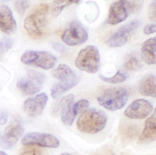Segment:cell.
Segmentation results:
<instances>
[{
  "instance_id": "cell-19",
  "label": "cell",
  "mask_w": 156,
  "mask_h": 155,
  "mask_svg": "<svg viewBox=\"0 0 156 155\" xmlns=\"http://www.w3.org/2000/svg\"><path fill=\"white\" fill-rule=\"evenodd\" d=\"M139 91L144 96L155 98L156 78L153 74H147L140 82Z\"/></svg>"
},
{
  "instance_id": "cell-27",
  "label": "cell",
  "mask_w": 156,
  "mask_h": 155,
  "mask_svg": "<svg viewBox=\"0 0 156 155\" xmlns=\"http://www.w3.org/2000/svg\"><path fill=\"white\" fill-rule=\"evenodd\" d=\"M13 46V41L10 38L4 37L0 39V59L4 54L10 50Z\"/></svg>"
},
{
  "instance_id": "cell-8",
  "label": "cell",
  "mask_w": 156,
  "mask_h": 155,
  "mask_svg": "<svg viewBox=\"0 0 156 155\" xmlns=\"http://www.w3.org/2000/svg\"><path fill=\"white\" fill-rule=\"evenodd\" d=\"M89 34L79 22L73 21L61 35V39L66 45L78 46L88 40Z\"/></svg>"
},
{
  "instance_id": "cell-18",
  "label": "cell",
  "mask_w": 156,
  "mask_h": 155,
  "mask_svg": "<svg viewBox=\"0 0 156 155\" xmlns=\"http://www.w3.org/2000/svg\"><path fill=\"white\" fill-rule=\"evenodd\" d=\"M78 83H79L78 77L72 79L66 80V81H60L58 83L53 84L51 87V97L54 100L58 99L63 94L76 86Z\"/></svg>"
},
{
  "instance_id": "cell-31",
  "label": "cell",
  "mask_w": 156,
  "mask_h": 155,
  "mask_svg": "<svg viewBox=\"0 0 156 155\" xmlns=\"http://www.w3.org/2000/svg\"><path fill=\"white\" fill-rule=\"evenodd\" d=\"M156 31V25L155 24H150L147 25L144 27L143 32L146 35H150V34H153L155 33Z\"/></svg>"
},
{
  "instance_id": "cell-32",
  "label": "cell",
  "mask_w": 156,
  "mask_h": 155,
  "mask_svg": "<svg viewBox=\"0 0 156 155\" xmlns=\"http://www.w3.org/2000/svg\"><path fill=\"white\" fill-rule=\"evenodd\" d=\"M8 112L6 110L0 111V125H5L7 123L8 120Z\"/></svg>"
},
{
  "instance_id": "cell-21",
  "label": "cell",
  "mask_w": 156,
  "mask_h": 155,
  "mask_svg": "<svg viewBox=\"0 0 156 155\" xmlns=\"http://www.w3.org/2000/svg\"><path fill=\"white\" fill-rule=\"evenodd\" d=\"M52 74L54 77L59 79L60 81H66V80L72 79L78 77L76 74L73 72V70L69 66L63 64L58 66L53 70Z\"/></svg>"
},
{
  "instance_id": "cell-35",
  "label": "cell",
  "mask_w": 156,
  "mask_h": 155,
  "mask_svg": "<svg viewBox=\"0 0 156 155\" xmlns=\"http://www.w3.org/2000/svg\"><path fill=\"white\" fill-rule=\"evenodd\" d=\"M60 155H71V154H69V153H63V154H60Z\"/></svg>"
},
{
  "instance_id": "cell-4",
  "label": "cell",
  "mask_w": 156,
  "mask_h": 155,
  "mask_svg": "<svg viewBox=\"0 0 156 155\" xmlns=\"http://www.w3.org/2000/svg\"><path fill=\"white\" fill-rule=\"evenodd\" d=\"M75 64L82 72L89 74L97 73L101 65L99 49L94 46H88L83 48L78 54Z\"/></svg>"
},
{
  "instance_id": "cell-34",
  "label": "cell",
  "mask_w": 156,
  "mask_h": 155,
  "mask_svg": "<svg viewBox=\"0 0 156 155\" xmlns=\"http://www.w3.org/2000/svg\"><path fill=\"white\" fill-rule=\"evenodd\" d=\"M0 155H8V154L5 152H3V151H0Z\"/></svg>"
},
{
  "instance_id": "cell-3",
  "label": "cell",
  "mask_w": 156,
  "mask_h": 155,
  "mask_svg": "<svg viewBox=\"0 0 156 155\" xmlns=\"http://www.w3.org/2000/svg\"><path fill=\"white\" fill-rule=\"evenodd\" d=\"M130 92L123 87L105 90L97 97V101L101 107L110 111H116L123 108L129 100Z\"/></svg>"
},
{
  "instance_id": "cell-6",
  "label": "cell",
  "mask_w": 156,
  "mask_h": 155,
  "mask_svg": "<svg viewBox=\"0 0 156 155\" xmlns=\"http://www.w3.org/2000/svg\"><path fill=\"white\" fill-rule=\"evenodd\" d=\"M45 82V75L39 72L28 70L25 76L17 82V89L25 95H30L41 91Z\"/></svg>"
},
{
  "instance_id": "cell-1",
  "label": "cell",
  "mask_w": 156,
  "mask_h": 155,
  "mask_svg": "<svg viewBox=\"0 0 156 155\" xmlns=\"http://www.w3.org/2000/svg\"><path fill=\"white\" fill-rule=\"evenodd\" d=\"M48 10V5L41 4L25 18L24 28L30 37L38 40L45 35L46 33L47 14Z\"/></svg>"
},
{
  "instance_id": "cell-33",
  "label": "cell",
  "mask_w": 156,
  "mask_h": 155,
  "mask_svg": "<svg viewBox=\"0 0 156 155\" xmlns=\"http://www.w3.org/2000/svg\"><path fill=\"white\" fill-rule=\"evenodd\" d=\"M94 155H113V153L108 149H101L96 152Z\"/></svg>"
},
{
  "instance_id": "cell-29",
  "label": "cell",
  "mask_w": 156,
  "mask_h": 155,
  "mask_svg": "<svg viewBox=\"0 0 156 155\" xmlns=\"http://www.w3.org/2000/svg\"><path fill=\"white\" fill-rule=\"evenodd\" d=\"M29 5L30 3L28 1H16L15 3V9L18 13L23 15L25 14Z\"/></svg>"
},
{
  "instance_id": "cell-15",
  "label": "cell",
  "mask_w": 156,
  "mask_h": 155,
  "mask_svg": "<svg viewBox=\"0 0 156 155\" xmlns=\"http://www.w3.org/2000/svg\"><path fill=\"white\" fill-rule=\"evenodd\" d=\"M17 30V23L12 12L7 5L0 6V31L6 34H12Z\"/></svg>"
},
{
  "instance_id": "cell-17",
  "label": "cell",
  "mask_w": 156,
  "mask_h": 155,
  "mask_svg": "<svg viewBox=\"0 0 156 155\" xmlns=\"http://www.w3.org/2000/svg\"><path fill=\"white\" fill-rule=\"evenodd\" d=\"M156 38H152L145 41L141 47L142 58L147 64L154 65L156 62L155 57Z\"/></svg>"
},
{
  "instance_id": "cell-25",
  "label": "cell",
  "mask_w": 156,
  "mask_h": 155,
  "mask_svg": "<svg viewBox=\"0 0 156 155\" xmlns=\"http://www.w3.org/2000/svg\"><path fill=\"white\" fill-rule=\"evenodd\" d=\"M99 78L102 81L107 82L109 84H119L122 83L126 81L127 79V76L125 73L122 72L120 71H117L115 75L112 76H110V77H107V76L102 75V74H100Z\"/></svg>"
},
{
  "instance_id": "cell-11",
  "label": "cell",
  "mask_w": 156,
  "mask_h": 155,
  "mask_svg": "<svg viewBox=\"0 0 156 155\" xmlns=\"http://www.w3.org/2000/svg\"><path fill=\"white\" fill-rule=\"evenodd\" d=\"M153 105L149 101L144 99H137L129 104L124 114L130 119L142 120L147 118L153 112Z\"/></svg>"
},
{
  "instance_id": "cell-5",
  "label": "cell",
  "mask_w": 156,
  "mask_h": 155,
  "mask_svg": "<svg viewBox=\"0 0 156 155\" xmlns=\"http://www.w3.org/2000/svg\"><path fill=\"white\" fill-rule=\"evenodd\" d=\"M21 61L25 65L33 66L43 69H51L57 63V58L51 53L44 51H25L21 56Z\"/></svg>"
},
{
  "instance_id": "cell-20",
  "label": "cell",
  "mask_w": 156,
  "mask_h": 155,
  "mask_svg": "<svg viewBox=\"0 0 156 155\" xmlns=\"http://www.w3.org/2000/svg\"><path fill=\"white\" fill-rule=\"evenodd\" d=\"M119 133L123 142H129L139 134V128L135 124L123 123L119 126Z\"/></svg>"
},
{
  "instance_id": "cell-24",
  "label": "cell",
  "mask_w": 156,
  "mask_h": 155,
  "mask_svg": "<svg viewBox=\"0 0 156 155\" xmlns=\"http://www.w3.org/2000/svg\"><path fill=\"white\" fill-rule=\"evenodd\" d=\"M124 67L128 71L137 72L141 69L142 66L137 56L131 54L126 59L124 63Z\"/></svg>"
},
{
  "instance_id": "cell-26",
  "label": "cell",
  "mask_w": 156,
  "mask_h": 155,
  "mask_svg": "<svg viewBox=\"0 0 156 155\" xmlns=\"http://www.w3.org/2000/svg\"><path fill=\"white\" fill-rule=\"evenodd\" d=\"M19 155H46V152L38 146H25L21 149Z\"/></svg>"
},
{
  "instance_id": "cell-23",
  "label": "cell",
  "mask_w": 156,
  "mask_h": 155,
  "mask_svg": "<svg viewBox=\"0 0 156 155\" xmlns=\"http://www.w3.org/2000/svg\"><path fill=\"white\" fill-rule=\"evenodd\" d=\"M73 100H74V96L73 94H69L68 95L63 97L61 98V100L55 105L53 110V113L54 116H58V115H61V112L63 110H65L68 106L73 103Z\"/></svg>"
},
{
  "instance_id": "cell-16",
  "label": "cell",
  "mask_w": 156,
  "mask_h": 155,
  "mask_svg": "<svg viewBox=\"0 0 156 155\" xmlns=\"http://www.w3.org/2000/svg\"><path fill=\"white\" fill-rule=\"evenodd\" d=\"M156 138V111H153V113L151 117L147 118L145 123V126L143 132L140 135L138 141L142 144H149L154 142Z\"/></svg>"
},
{
  "instance_id": "cell-2",
  "label": "cell",
  "mask_w": 156,
  "mask_h": 155,
  "mask_svg": "<svg viewBox=\"0 0 156 155\" xmlns=\"http://www.w3.org/2000/svg\"><path fill=\"white\" fill-rule=\"evenodd\" d=\"M107 117L102 110L95 108L87 109L78 118V129L85 134H94L101 131L105 128Z\"/></svg>"
},
{
  "instance_id": "cell-12",
  "label": "cell",
  "mask_w": 156,
  "mask_h": 155,
  "mask_svg": "<svg viewBox=\"0 0 156 155\" xmlns=\"http://www.w3.org/2000/svg\"><path fill=\"white\" fill-rule=\"evenodd\" d=\"M48 97L45 92L27 98L23 103L24 111L29 117L39 116L46 106Z\"/></svg>"
},
{
  "instance_id": "cell-7",
  "label": "cell",
  "mask_w": 156,
  "mask_h": 155,
  "mask_svg": "<svg viewBox=\"0 0 156 155\" xmlns=\"http://www.w3.org/2000/svg\"><path fill=\"white\" fill-rule=\"evenodd\" d=\"M22 144L24 146H35L38 147L56 149L60 142L53 134L48 133L30 132L22 138Z\"/></svg>"
},
{
  "instance_id": "cell-13",
  "label": "cell",
  "mask_w": 156,
  "mask_h": 155,
  "mask_svg": "<svg viewBox=\"0 0 156 155\" xmlns=\"http://www.w3.org/2000/svg\"><path fill=\"white\" fill-rule=\"evenodd\" d=\"M89 106V102L87 100L82 99L72 103L63 110L61 113L62 122L66 126H71L78 115L83 113Z\"/></svg>"
},
{
  "instance_id": "cell-9",
  "label": "cell",
  "mask_w": 156,
  "mask_h": 155,
  "mask_svg": "<svg viewBox=\"0 0 156 155\" xmlns=\"http://www.w3.org/2000/svg\"><path fill=\"white\" fill-rule=\"evenodd\" d=\"M23 133L24 128L20 120H14L5 128V132L1 136L0 144L2 147L5 149H11L23 136Z\"/></svg>"
},
{
  "instance_id": "cell-30",
  "label": "cell",
  "mask_w": 156,
  "mask_h": 155,
  "mask_svg": "<svg viewBox=\"0 0 156 155\" xmlns=\"http://www.w3.org/2000/svg\"><path fill=\"white\" fill-rule=\"evenodd\" d=\"M156 2L155 1H153L151 2L149 6L148 9V16L151 20L155 21V15H156Z\"/></svg>"
},
{
  "instance_id": "cell-22",
  "label": "cell",
  "mask_w": 156,
  "mask_h": 155,
  "mask_svg": "<svg viewBox=\"0 0 156 155\" xmlns=\"http://www.w3.org/2000/svg\"><path fill=\"white\" fill-rule=\"evenodd\" d=\"M81 1H75V0H60V1H53L52 5V14L54 17H57L62 13V11L66 7L73 5V4H79Z\"/></svg>"
},
{
  "instance_id": "cell-28",
  "label": "cell",
  "mask_w": 156,
  "mask_h": 155,
  "mask_svg": "<svg viewBox=\"0 0 156 155\" xmlns=\"http://www.w3.org/2000/svg\"><path fill=\"white\" fill-rule=\"evenodd\" d=\"M124 3L129 14L137 13L143 5V2L141 1H124Z\"/></svg>"
},
{
  "instance_id": "cell-10",
  "label": "cell",
  "mask_w": 156,
  "mask_h": 155,
  "mask_svg": "<svg viewBox=\"0 0 156 155\" xmlns=\"http://www.w3.org/2000/svg\"><path fill=\"white\" fill-rule=\"evenodd\" d=\"M140 23L138 20H134L126 24L115 32L107 40L106 43L108 46L112 48L121 47L129 41V38L134 31L139 27Z\"/></svg>"
},
{
  "instance_id": "cell-14",
  "label": "cell",
  "mask_w": 156,
  "mask_h": 155,
  "mask_svg": "<svg viewBox=\"0 0 156 155\" xmlns=\"http://www.w3.org/2000/svg\"><path fill=\"white\" fill-rule=\"evenodd\" d=\"M129 13L125 7L124 1L115 2L110 6L106 23L112 25H117L125 21Z\"/></svg>"
}]
</instances>
